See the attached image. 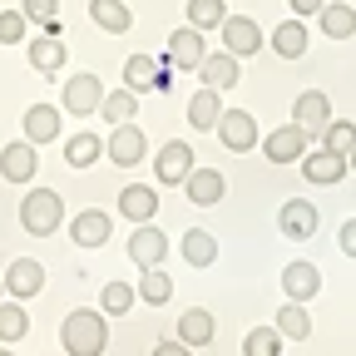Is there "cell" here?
Segmentation results:
<instances>
[{"label": "cell", "instance_id": "f546056e", "mask_svg": "<svg viewBox=\"0 0 356 356\" xmlns=\"http://www.w3.org/2000/svg\"><path fill=\"white\" fill-rule=\"evenodd\" d=\"M89 20H95L99 30H109V35H124L134 25V15H129L124 0H89Z\"/></svg>", "mask_w": 356, "mask_h": 356}, {"label": "cell", "instance_id": "d590c367", "mask_svg": "<svg viewBox=\"0 0 356 356\" xmlns=\"http://www.w3.org/2000/svg\"><path fill=\"white\" fill-rule=\"evenodd\" d=\"M20 10H25V20H30V25L60 35V0H20Z\"/></svg>", "mask_w": 356, "mask_h": 356}, {"label": "cell", "instance_id": "ee69618b", "mask_svg": "<svg viewBox=\"0 0 356 356\" xmlns=\"http://www.w3.org/2000/svg\"><path fill=\"white\" fill-rule=\"evenodd\" d=\"M346 168H351V173H356V149H351V154H346Z\"/></svg>", "mask_w": 356, "mask_h": 356}, {"label": "cell", "instance_id": "83f0119b", "mask_svg": "<svg viewBox=\"0 0 356 356\" xmlns=\"http://www.w3.org/2000/svg\"><path fill=\"white\" fill-rule=\"evenodd\" d=\"M104 159V139H99V134H70V139H65V163L70 168H89V163H99Z\"/></svg>", "mask_w": 356, "mask_h": 356}, {"label": "cell", "instance_id": "f6af8a7d", "mask_svg": "<svg viewBox=\"0 0 356 356\" xmlns=\"http://www.w3.org/2000/svg\"><path fill=\"white\" fill-rule=\"evenodd\" d=\"M0 302H6V277H0Z\"/></svg>", "mask_w": 356, "mask_h": 356}, {"label": "cell", "instance_id": "8992f818", "mask_svg": "<svg viewBox=\"0 0 356 356\" xmlns=\"http://www.w3.org/2000/svg\"><path fill=\"white\" fill-rule=\"evenodd\" d=\"M218 30H222V50H233L238 60H252L262 44H267L262 25H257V20H248V15H228Z\"/></svg>", "mask_w": 356, "mask_h": 356}, {"label": "cell", "instance_id": "b9f144b4", "mask_svg": "<svg viewBox=\"0 0 356 356\" xmlns=\"http://www.w3.org/2000/svg\"><path fill=\"white\" fill-rule=\"evenodd\" d=\"M322 6H327V0H292V15H302V20H317V15H322Z\"/></svg>", "mask_w": 356, "mask_h": 356}, {"label": "cell", "instance_id": "836d02e7", "mask_svg": "<svg viewBox=\"0 0 356 356\" xmlns=\"http://www.w3.org/2000/svg\"><path fill=\"white\" fill-rule=\"evenodd\" d=\"M99 114L109 119V124H124V119H134L139 114V95H134L129 84H119L114 95H104V104H99Z\"/></svg>", "mask_w": 356, "mask_h": 356}, {"label": "cell", "instance_id": "7a4b0ae2", "mask_svg": "<svg viewBox=\"0 0 356 356\" xmlns=\"http://www.w3.org/2000/svg\"><path fill=\"white\" fill-rule=\"evenodd\" d=\"M20 222H25V233H35V238L60 233V222H65V198H60L55 188H30L25 203H20Z\"/></svg>", "mask_w": 356, "mask_h": 356}, {"label": "cell", "instance_id": "60d3db41", "mask_svg": "<svg viewBox=\"0 0 356 356\" xmlns=\"http://www.w3.org/2000/svg\"><path fill=\"white\" fill-rule=\"evenodd\" d=\"M337 243H341V252H346V257H356V218H346V222H341Z\"/></svg>", "mask_w": 356, "mask_h": 356}, {"label": "cell", "instance_id": "7402d4cb", "mask_svg": "<svg viewBox=\"0 0 356 356\" xmlns=\"http://www.w3.org/2000/svg\"><path fill=\"white\" fill-rule=\"evenodd\" d=\"M119 218H129V222H149V218H159V188H149V184H129V188H119Z\"/></svg>", "mask_w": 356, "mask_h": 356}, {"label": "cell", "instance_id": "44dd1931", "mask_svg": "<svg viewBox=\"0 0 356 356\" xmlns=\"http://www.w3.org/2000/svg\"><path fill=\"white\" fill-rule=\"evenodd\" d=\"M60 124H65V114H60L55 104H30L25 119H20V129H25L30 144H50V139H60Z\"/></svg>", "mask_w": 356, "mask_h": 356}, {"label": "cell", "instance_id": "74e56055", "mask_svg": "<svg viewBox=\"0 0 356 356\" xmlns=\"http://www.w3.org/2000/svg\"><path fill=\"white\" fill-rule=\"evenodd\" d=\"M282 346H287V341H282L277 327H252V332L243 337V351H248V356H277Z\"/></svg>", "mask_w": 356, "mask_h": 356}, {"label": "cell", "instance_id": "d6a6232c", "mask_svg": "<svg viewBox=\"0 0 356 356\" xmlns=\"http://www.w3.org/2000/svg\"><path fill=\"white\" fill-rule=\"evenodd\" d=\"M168 297H173V277L163 273V267H144V277H139V302L163 307Z\"/></svg>", "mask_w": 356, "mask_h": 356}, {"label": "cell", "instance_id": "d4e9b609", "mask_svg": "<svg viewBox=\"0 0 356 356\" xmlns=\"http://www.w3.org/2000/svg\"><path fill=\"white\" fill-rule=\"evenodd\" d=\"M267 44H273V55L277 60H302L307 55V20H282L273 35H267Z\"/></svg>", "mask_w": 356, "mask_h": 356}, {"label": "cell", "instance_id": "277c9868", "mask_svg": "<svg viewBox=\"0 0 356 356\" xmlns=\"http://www.w3.org/2000/svg\"><path fill=\"white\" fill-rule=\"evenodd\" d=\"M193 173V144L188 139H168L159 154H154V178L163 188H184V178Z\"/></svg>", "mask_w": 356, "mask_h": 356}, {"label": "cell", "instance_id": "2e32d148", "mask_svg": "<svg viewBox=\"0 0 356 356\" xmlns=\"http://www.w3.org/2000/svg\"><path fill=\"white\" fill-rule=\"evenodd\" d=\"M292 124H302L312 139H317V134L332 124V99L322 95V89H307V95H297V99H292Z\"/></svg>", "mask_w": 356, "mask_h": 356}, {"label": "cell", "instance_id": "e0dca14e", "mask_svg": "<svg viewBox=\"0 0 356 356\" xmlns=\"http://www.w3.org/2000/svg\"><path fill=\"white\" fill-rule=\"evenodd\" d=\"M184 193H188L193 208H213V203H222V193H228V178H222L218 168H198L193 163V173L184 178Z\"/></svg>", "mask_w": 356, "mask_h": 356}, {"label": "cell", "instance_id": "f1b7e54d", "mask_svg": "<svg viewBox=\"0 0 356 356\" xmlns=\"http://www.w3.org/2000/svg\"><path fill=\"white\" fill-rule=\"evenodd\" d=\"M25 337H30V312H25V302H20V297L0 302V341L15 346V341H25Z\"/></svg>", "mask_w": 356, "mask_h": 356}, {"label": "cell", "instance_id": "4316f807", "mask_svg": "<svg viewBox=\"0 0 356 356\" xmlns=\"http://www.w3.org/2000/svg\"><path fill=\"white\" fill-rule=\"evenodd\" d=\"M277 332H282V341H307L312 337V317H307V302H282L277 307V322H273Z\"/></svg>", "mask_w": 356, "mask_h": 356}, {"label": "cell", "instance_id": "484cf974", "mask_svg": "<svg viewBox=\"0 0 356 356\" xmlns=\"http://www.w3.org/2000/svg\"><path fill=\"white\" fill-rule=\"evenodd\" d=\"M65 60H70V55H65V40H60V35L44 30L40 40H30V65H35L40 74H60Z\"/></svg>", "mask_w": 356, "mask_h": 356}, {"label": "cell", "instance_id": "e575fe53", "mask_svg": "<svg viewBox=\"0 0 356 356\" xmlns=\"http://www.w3.org/2000/svg\"><path fill=\"white\" fill-rule=\"evenodd\" d=\"M222 20H228V6H222V0H188V25L193 30H218Z\"/></svg>", "mask_w": 356, "mask_h": 356}, {"label": "cell", "instance_id": "d6986e66", "mask_svg": "<svg viewBox=\"0 0 356 356\" xmlns=\"http://www.w3.org/2000/svg\"><path fill=\"white\" fill-rule=\"evenodd\" d=\"M203 55H208L203 30L184 25V30H173V35H168V65H173V70H198V65H203Z\"/></svg>", "mask_w": 356, "mask_h": 356}, {"label": "cell", "instance_id": "52a82bcc", "mask_svg": "<svg viewBox=\"0 0 356 356\" xmlns=\"http://www.w3.org/2000/svg\"><path fill=\"white\" fill-rule=\"evenodd\" d=\"M129 257L139 262V273H144V267H163V257H168V233L154 228V222H134V233H129Z\"/></svg>", "mask_w": 356, "mask_h": 356}, {"label": "cell", "instance_id": "5b68a950", "mask_svg": "<svg viewBox=\"0 0 356 356\" xmlns=\"http://www.w3.org/2000/svg\"><path fill=\"white\" fill-rule=\"evenodd\" d=\"M218 144L222 149H233V154H248V149H257L262 144V134H257V119L248 114V109H222V119H218Z\"/></svg>", "mask_w": 356, "mask_h": 356}, {"label": "cell", "instance_id": "9a60e30c", "mask_svg": "<svg viewBox=\"0 0 356 356\" xmlns=\"http://www.w3.org/2000/svg\"><path fill=\"white\" fill-rule=\"evenodd\" d=\"M44 292V262H35V257H15L10 267H6V297H40Z\"/></svg>", "mask_w": 356, "mask_h": 356}, {"label": "cell", "instance_id": "4dcf8cb0", "mask_svg": "<svg viewBox=\"0 0 356 356\" xmlns=\"http://www.w3.org/2000/svg\"><path fill=\"white\" fill-rule=\"evenodd\" d=\"M178 248H184V262H188V267H213V262H218V238L203 233V228H188Z\"/></svg>", "mask_w": 356, "mask_h": 356}, {"label": "cell", "instance_id": "7bdbcfd3", "mask_svg": "<svg viewBox=\"0 0 356 356\" xmlns=\"http://www.w3.org/2000/svg\"><path fill=\"white\" fill-rule=\"evenodd\" d=\"M154 351H159V356H178V351H188V346H184V341H159Z\"/></svg>", "mask_w": 356, "mask_h": 356}, {"label": "cell", "instance_id": "f35d334b", "mask_svg": "<svg viewBox=\"0 0 356 356\" xmlns=\"http://www.w3.org/2000/svg\"><path fill=\"white\" fill-rule=\"evenodd\" d=\"M317 139H322L327 149H337V154H351V149H356V124H351V119H332Z\"/></svg>", "mask_w": 356, "mask_h": 356}, {"label": "cell", "instance_id": "8d00e7d4", "mask_svg": "<svg viewBox=\"0 0 356 356\" xmlns=\"http://www.w3.org/2000/svg\"><path fill=\"white\" fill-rule=\"evenodd\" d=\"M134 302H139V287H129V282H109V287H104V297H99V312H104V317H124Z\"/></svg>", "mask_w": 356, "mask_h": 356}, {"label": "cell", "instance_id": "1f68e13d", "mask_svg": "<svg viewBox=\"0 0 356 356\" xmlns=\"http://www.w3.org/2000/svg\"><path fill=\"white\" fill-rule=\"evenodd\" d=\"M317 20H322V35H332V40H351L356 35V10L341 6V0H327Z\"/></svg>", "mask_w": 356, "mask_h": 356}, {"label": "cell", "instance_id": "7c38bea8", "mask_svg": "<svg viewBox=\"0 0 356 356\" xmlns=\"http://www.w3.org/2000/svg\"><path fill=\"white\" fill-rule=\"evenodd\" d=\"M65 109L70 114H99V104H104V84H99V74H70V84H65Z\"/></svg>", "mask_w": 356, "mask_h": 356}, {"label": "cell", "instance_id": "603a6c76", "mask_svg": "<svg viewBox=\"0 0 356 356\" xmlns=\"http://www.w3.org/2000/svg\"><path fill=\"white\" fill-rule=\"evenodd\" d=\"M218 119H222V89H213V84L193 89V99H188V124H193L198 134H208V129H218Z\"/></svg>", "mask_w": 356, "mask_h": 356}, {"label": "cell", "instance_id": "ab89813d", "mask_svg": "<svg viewBox=\"0 0 356 356\" xmlns=\"http://www.w3.org/2000/svg\"><path fill=\"white\" fill-rule=\"evenodd\" d=\"M25 30H30L25 10H0V44H20Z\"/></svg>", "mask_w": 356, "mask_h": 356}, {"label": "cell", "instance_id": "ba28073f", "mask_svg": "<svg viewBox=\"0 0 356 356\" xmlns=\"http://www.w3.org/2000/svg\"><path fill=\"white\" fill-rule=\"evenodd\" d=\"M35 173H40V144L15 139V144L0 149V178H6V184H30Z\"/></svg>", "mask_w": 356, "mask_h": 356}, {"label": "cell", "instance_id": "5bb4252c", "mask_svg": "<svg viewBox=\"0 0 356 356\" xmlns=\"http://www.w3.org/2000/svg\"><path fill=\"white\" fill-rule=\"evenodd\" d=\"M109 233H114V218H109L104 208H84L79 218H70V238H74V248H104Z\"/></svg>", "mask_w": 356, "mask_h": 356}, {"label": "cell", "instance_id": "cb8c5ba5", "mask_svg": "<svg viewBox=\"0 0 356 356\" xmlns=\"http://www.w3.org/2000/svg\"><path fill=\"white\" fill-rule=\"evenodd\" d=\"M213 312H203V307H188L184 317H178V341H184L188 351H203V346H213Z\"/></svg>", "mask_w": 356, "mask_h": 356}, {"label": "cell", "instance_id": "8fae6325", "mask_svg": "<svg viewBox=\"0 0 356 356\" xmlns=\"http://www.w3.org/2000/svg\"><path fill=\"white\" fill-rule=\"evenodd\" d=\"M277 228H282V238H292V243H307L312 233L322 228V213L312 208L307 198H287V203H282V213H277Z\"/></svg>", "mask_w": 356, "mask_h": 356}, {"label": "cell", "instance_id": "4fadbf2b", "mask_svg": "<svg viewBox=\"0 0 356 356\" xmlns=\"http://www.w3.org/2000/svg\"><path fill=\"white\" fill-rule=\"evenodd\" d=\"M302 178L307 184H341L346 178V154H337V149H307L302 154Z\"/></svg>", "mask_w": 356, "mask_h": 356}, {"label": "cell", "instance_id": "3957f363", "mask_svg": "<svg viewBox=\"0 0 356 356\" xmlns=\"http://www.w3.org/2000/svg\"><path fill=\"white\" fill-rule=\"evenodd\" d=\"M104 154H109V163L134 168V163H144V154H149V134L134 124V119H124V124H114V129H109Z\"/></svg>", "mask_w": 356, "mask_h": 356}, {"label": "cell", "instance_id": "30bf717a", "mask_svg": "<svg viewBox=\"0 0 356 356\" xmlns=\"http://www.w3.org/2000/svg\"><path fill=\"white\" fill-rule=\"evenodd\" d=\"M282 297H292V302L322 297V267H317V262H307V257L287 262V267H282Z\"/></svg>", "mask_w": 356, "mask_h": 356}, {"label": "cell", "instance_id": "ac0fdd59", "mask_svg": "<svg viewBox=\"0 0 356 356\" xmlns=\"http://www.w3.org/2000/svg\"><path fill=\"white\" fill-rule=\"evenodd\" d=\"M124 84L134 95H149V89H168V70L154 55H129L124 60Z\"/></svg>", "mask_w": 356, "mask_h": 356}, {"label": "cell", "instance_id": "6da1fadb", "mask_svg": "<svg viewBox=\"0 0 356 356\" xmlns=\"http://www.w3.org/2000/svg\"><path fill=\"white\" fill-rule=\"evenodd\" d=\"M60 346H65L70 356H99V351L109 346V322H104V312H89V307L70 312L65 327H60Z\"/></svg>", "mask_w": 356, "mask_h": 356}, {"label": "cell", "instance_id": "9c48e42d", "mask_svg": "<svg viewBox=\"0 0 356 356\" xmlns=\"http://www.w3.org/2000/svg\"><path fill=\"white\" fill-rule=\"evenodd\" d=\"M307 139H312V134H307L302 124H282V129H273V134L262 139V154H267V163H302Z\"/></svg>", "mask_w": 356, "mask_h": 356}, {"label": "cell", "instance_id": "ffe728a7", "mask_svg": "<svg viewBox=\"0 0 356 356\" xmlns=\"http://www.w3.org/2000/svg\"><path fill=\"white\" fill-rule=\"evenodd\" d=\"M198 74H203V84H213V89H233V84L243 79V60H238L233 50H208L203 65H198Z\"/></svg>", "mask_w": 356, "mask_h": 356}]
</instances>
